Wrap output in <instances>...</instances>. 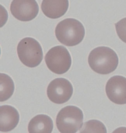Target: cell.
Masks as SVG:
<instances>
[{"label": "cell", "mask_w": 126, "mask_h": 133, "mask_svg": "<svg viewBox=\"0 0 126 133\" xmlns=\"http://www.w3.org/2000/svg\"><path fill=\"white\" fill-rule=\"evenodd\" d=\"M88 63L92 70L101 75H108L114 71L119 64L116 53L110 48L100 46L90 53Z\"/></svg>", "instance_id": "obj_1"}, {"label": "cell", "mask_w": 126, "mask_h": 133, "mask_svg": "<svg viewBox=\"0 0 126 133\" xmlns=\"http://www.w3.org/2000/svg\"><path fill=\"white\" fill-rule=\"evenodd\" d=\"M85 34L83 24L74 18H67L57 24L55 28L56 38L68 46H74L81 43Z\"/></svg>", "instance_id": "obj_2"}, {"label": "cell", "mask_w": 126, "mask_h": 133, "mask_svg": "<svg viewBox=\"0 0 126 133\" xmlns=\"http://www.w3.org/2000/svg\"><path fill=\"white\" fill-rule=\"evenodd\" d=\"M83 114L79 108L69 105L61 109L57 116L56 123L60 133H75L82 128Z\"/></svg>", "instance_id": "obj_3"}, {"label": "cell", "mask_w": 126, "mask_h": 133, "mask_svg": "<svg viewBox=\"0 0 126 133\" xmlns=\"http://www.w3.org/2000/svg\"><path fill=\"white\" fill-rule=\"evenodd\" d=\"M17 51L20 61L26 66L35 68L42 61V48L39 43L32 38L22 39L19 43Z\"/></svg>", "instance_id": "obj_4"}, {"label": "cell", "mask_w": 126, "mask_h": 133, "mask_svg": "<svg viewBox=\"0 0 126 133\" xmlns=\"http://www.w3.org/2000/svg\"><path fill=\"white\" fill-rule=\"evenodd\" d=\"M47 68L53 72L64 74L69 70L71 65V58L68 49L62 45L52 48L45 56Z\"/></svg>", "instance_id": "obj_5"}, {"label": "cell", "mask_w": 126, "mask_h": 133, "mask_svg": "<svg viewBox=\"0 0 126 133\" xmlns=\"http://www.w3.org/2000/svg\"><path fill=\"white\" fill-rule=\"evenodd\" d=\"M73 91V87L69 81L64 78H58L52 81L48 86L47 95L53 103L62 104L70 99Z\"/></svg>", "instance_id": "obj_6"}, {"label": "cell", "mask_w": 126, "mask_h": 133, "mask_svg": "<svg viewBox=\"0 0 126 133\" xmlns=\"http://www.w3.org/2000/svg\"><path fill=\"white\" fill-rule=\"evenodd\" d=\"M12 15L21 21H30L36 18L39 7L36 0H13L10 6Z\"/></svg>", "instance_id": "obj_7"}, {"label": "cell", "mask_w": 126, "mask_h": 133, "mask_svg": "<svg viewBox=\"0 0 126 133\" xmlns=\"http://www.w3.org/2000/svg\"><path fill=\"white\" fill-rule=\"evenodd\" d=\"M105 92L108 98L118 105L126 104V78L120 76L111 77L107 82Z\"/></svg>", "instance_id": "obj_8"}, {"label": "cell", "mask_w": 126, "mask_h": 133, "mask_svg": "<svg viewBox=\"0 0 126 133\" xmlns=\"http://www.w3.org/2000/svg\"><path fill=\"white\" fill-rule=\"evenodd\" d=\"M19 114L17 110L9 105L0 108V131L9 132L14 129L18 124Z\"/></svg>", "instance_id": "obj_9"}, {"label": "cell", "mask_w": 126, "mask_h": 133, "mask_svg": "<svg viewBox=\"0 0 126 133\" xmlns=\"http://www.w3.org/2000/svg\"><path fill=\"white\" fill-rule=\"evenodd\" d=\"M69 6V0H43L41 9L47 17L57 19L65 14Z\"/></svg>", "instance_id": "obj_10"}, {"label": "cell", "mask_w": 126, "mask_h": 133, "mask_svg": "<svg viewBox=\"0 0 126 133\" xmlns=\"http://www.w3.org/2000/svg\"><path fill=\"white\" fill-rule=\"evenodd\" d=\"M53 129L51 118L44 114H39L33 117L28 125L30 133H51Z\"/></svg>", "instance_id": "obj_11"}, {"label": "cell", "mask_w": 126, "mask_h": 133, "mask_svg": "<svg viewBox=\"0 0 126 133\" xmlns=\"http://www.w3.org/2000/svg\"><path fill=\"white\" fill-rule=\"evenodd\" d=\"M14 84L12 78L8 75L1 73L0 75V101L9 99L13 95Z\"/></svg>", "instance_id": "obj_12"}, {"label": "cell", "mask_w": 126, "mask_h": 133, "mask_svg": "<svg viewBox=\"0 0 126 133\" xmlns=\"http://www.w3.org/2000/svg\"><path fill=\"white\" fill-rule=\"evenodd\" d=\"M81 133H107V130L104 124L97 120H91L85 122L82 129Z\"/></svg>", "instance_id": "obj_13"}, {"label": "cell", "mask_w": 126, "mask_h": 133, "mask_svg": "<svg viewBox=\"0 0 126 133\" xmlns=\"http://www.w3.org/2000/svg\"><path fill=\"white\" fill-rule=\"evenodd\" d=\"M115 25L119 38L126 43V17L118 21Z\"/></svg>", "instance_id": "obj_14"}]
</instances>
